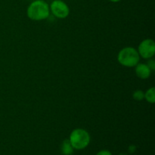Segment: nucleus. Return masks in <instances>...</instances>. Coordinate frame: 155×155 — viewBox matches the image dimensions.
<instances>
[{"instance_id": "2", "label": "nucleus", "mask_w": 155, "mask_h": 155, "mask_svg": "<svg viewBox=\"0 0 155 155\" xmlns=\"http://www.w3.org/2000/svg\"><path fill=\"white\" fill-rule=\"evenodd\" d=\"M117 61L122 66L134 68L139 63L140 56L134 47L127 46L122 48L117 54Z\"/></svg>"}, {"instance_id": "4", "label": "nucleus", "mask_w": 155, "mask_h": 155, "mask_svg": "<svg viewBox=\"0 0 155 155\" xmlns=\"http://www.w3.org/2000/svg\"><path fill=\"white\" fill-rule=\"evenodd\" d=\"M50 12L55 18L64 19L70 15V8L65 2L62 0H54L49 5Z\"/></svg>"}, {"instance_id": "6", "label": "nucleus", "mask_w": 155, "mask_h": 155, "mask_svg": "<svg viewBox=\"0 0 155 155\" xmlns=\"http://www.w3.org/2000/svg\"><path fill=\"white\" fill-rule=\"evenodd\" d=\"M135 71L137 77L141 80H147L149 78L151 75L152 71L150 70L146 64L139 63L135 66Z\"/></svg>"}, {"instance_id": "8", "label": "nucleus", "mask_w": 155, "mask_h": 155, "mask_svg": "<svg viewBox=\"0 0 155 155\" xmlns=\"http://www.w3.org/2000/svg\"><path fill=\"white\" fill-rule=\"evenodd\" d=\"M150 104H154L155 102V88L151 87L145 92V98Z\"/></svg>"}, {"instance_id": "10", "label": "nucleus", "mask_w": 155, "mask_h": 155, "mask_svg": "<svg viewBox=\"0 0 155 155\" xmlns=\"http://www.w3.org/2000/svg\"><path fill=\"white\" fill-rule=\"evenodd\" d=\"M147 65H148V68H150L151 71H154L155 70V61L153 58L148 59V61H147Z\"/></svg>"}, {"instance_id": "13", "label": "nucleus", "mask_w": 155, "mask_h": 155, "mask_svg": "<svg viewBox=\"0 0 155 155\" xmlns=\"http://www.w3.org/2000/svg\"><path fill=\"white\" fill-rule=\"evenodd\" d=\"M110 2H114V3H117V2H120L121 0H109Z\"/></svg>"}, {"instance_id": "9", "label": "nucleus", "mask_w": 155, "mask_h": 155, "mask_svg": "<svg viewBox=\"0 0 155 155\" xmlns=\"http://www.w3.org/2000/svg\"><path fill=\"white\" fill-rule=\"evenodd\" d=\"M133 98L136 101H142L145 98V92L141 89H137V90L134 91V92L133 93Z\"/></svg>"}, {"instance_id": "11", "label": "nucleus", "mask_w": 155, "mask_h": 155, "mask_svg": "<svg viewBox=\"0 0 155 155\" xmlns=\"http://www.w3.org/2000/svg\"><path fill=\"white\" fill-rule=\"evenodd\" d=\"M96 155H112V154L108 150H101V151H98Z\"/></svg>"}, {"instance_id": "7", "label": "nucleus", "mask_w": 155, "mask_h": 155, "mask_svg": "<svg viewBox=\"0 0 155 155\" xmlns=\"http://www.w3.org/2000/svg\"><path fill=\"white\" fill-rule=\"evenodd\" d=\"M61 150V153L63 155H71L74 153V148H73L69 139H65L62 142Z\"/></svg>"}, {"instance_id": "5", "label": "nucleus", "mask_w": 155, "mask_h": 155, "mask_svg": "<svg viewBox=\"0 0 155 155\" xmlns=\"http://www.w3.org/2000/svg\"><path fill=\"white\" fill-rule=\"evenodd\" d=\"M139 56L144 59L152 58L155 54V42L152 39H145L139 43L138 47Z\"/></svg>"}, {"instance_id": "3", "label": "nucleus", "mask_w": 155, "mask_h": 155, "mask_svg": "<svg viewBox=\"0 0 155 155\" xmlns=\"http://www.w3.org/2000/svg\"><path fill=\"white\" fill-rule=\"evenodd\" d=\"M91 137L89 132L84 129H75L71 132L69 137L73 148L77 150H83L90 143Z\"/></svg>"}, {"instance_id": "1", "label": "nucleus", "mask_w": 155, "mask_h": 155, "mask_svg": "<svg viewBox=\"0 0 155 155\" xmlns=\"http://www.w3.org/2000/svg\"><path fill=\"white\" fill-rule=\"evenodd\" d=\"M49 15V5L44 0H35L32 2L27 9V17L32 21H43L47 19Z\"/></svg>"}, {"instance_id": "14", "label": "nucleus", "mask_w": 155, "mask_h": 155, "mask_svg": "<svg viewBox=\"0 0 155 155\" xmlns=\"http://www.w3.org/2000/svg\"><path fill=\"white\" fill-rule=\"evenodd\" d=\"M119 155H127V154H124V153H121V154H120Z\"/></svg>"}, {"instance_id": "12", "label": "nucleus", "mask_w": 155, "mask_h": 155, "mask_svg": "<svg viewBox=\"0 0 155 155\" xmlns=\"http://www.w3.org/2000/svg\"><path fill=\"white\" fill-rule=\"evenodd\" d=\"M136 149V147L135 146V145H130V146L129 147V152H130V154H133V153L135 152Z\"/></svg>"}]
</instances>
